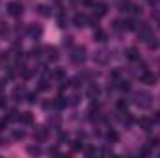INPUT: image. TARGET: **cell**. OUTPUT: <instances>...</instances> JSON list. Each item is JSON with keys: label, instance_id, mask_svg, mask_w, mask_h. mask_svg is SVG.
I'll return each instance as SVG.
<instances>
[{"label": "cell", "instance_id": "f546056e", "mask_svg": "<svg viewBox=\"0 0 160 158\" xmlns=\"http://www.w3.org/2000/svg\"><path fill=\"white\" fill-rule=\"evenodd\" d=\"M6 89V78H0V91Z\"/></svg>", "mask_w": 160, "mask_h": 158}, {"label": "cell", "instance_id": "3957f363", "mask_svg": "<svg viewBox=\"0 0 160 158\" xmlns=\"http://www.w3.org/2000/svg\"><path fill=\"white\" fill-rule=\"evenodd\" d=\"M8 13L11 17H19V15H22V6L19 2H9L8 4Z\"/></svg>", "mask_w": 160, "mask_h": 158}, {"label": "cell", "instance_id": "ac0fdd59", "mask_svg": "<svg viewBox=\"0 0 160 158\" xmlns=\"http://www.w3.org/2000/svg\"><path fill=\"white\" fill-rule=\"evenodd\" d=\"M22 95H24V89H22V87H15V91H13V99H15V101H21Z\"/></svg>", "mask_w": 160, "mask_h": 158}, {"label": "cell", "instance_id": "5bb4252c", "mask_svg": "<svg viewBox=\"0 0 160 158\" xmlns=\"http://www.w3.org/2000/svg\"><path fill=\"white\" fill-rule=\"evenodd\" d=\"M106 138H108V141H112V143H118V141H119V134H118L116 130H108Z\"/></svg>", "mask_w": 160, "mask_h": 158}, {"label": "cell", "instance_id": "d4e9b609", "mask_svg": "<svg viewBox=\"0 0 160 158\" xmlns=\"http://www.w3.org/2000/svg\"><path fill=\"white\" fill-rule=\"evenodd\" d=\"M119 89H123V91H128V89H130V84H128V82H119Z\"/></svg>", "mask_w": 160, "mask_h": 158}, {"label": "cell", "instance_id": "9a60e30c", "mask_svg": "<svg viewBox=\"0 0 160 158\" xmlns=\"http://www.w3.org/2000/svg\"><path fill=\"white\" fill-rule=\"evenodd\" d=\"M21 121H22L24 125H32V123H34V117H32L30 112H24V114H21Z\"/></svg>", "mask_w": 160, "mask_h": 158}, {"label": "cell", "instance_id": "cb8c5ba5", "mask_svg": "<svg viewBox=\"0 0 160 158\" xmlns=\"http://www.w3.org/2000/svg\"><path fill=\"white\" fill-rule=\"evenodd\" d=\"M118 108H119L121 112H125V110H127V101H123V99L118 101Z\"/></svg>", "mask_w": 160, "mask_h": 158}, {"label": "cell", "instance_id": "9c48e42d", "mask_svg": "<svg viewBox=\"0 0 160 158\" xmlns=\"http://www.w3.org/2000/svg\"><path fill=\"white\" fill-rule=\"evenodd\" d=\"M65 104H67V102H65V99H63V97H56V99L52 101V106H54L56 110H62V108H65Z\"/></svg>", "mask_w": 160, "mask_h": 158}, {"label": "cell", "instance_id": "6da1fadb", "mask_svg": "<svg viewBox=\"0 0 160 158\" xmlns=\"http://www.w3.org/2000/svg\"><path fill=\"white\" fill-rule=\"evenodd\" d=\"M86 60H88L86 48H84V47H75V48H73V52H71V62H73L75 65H82Z\"/></svg>", "mask_w": 160, "mask_h": 158}, {"label": "cell", "instance_id": "ffe728a7", "mask_svg": "<svg viewBox=\"0 0 160 158\" xmlns=\"http://www.w3.org/2000/svg\"><path fill=\"white\" fill-rule=\"evenodd\" d=\"M28 32H30L32 36H41V32H43V30H41V26H34V24H32Z\"/></svg>", "mask_w": 160, "mask_h": 158}, {"label": "cell", "instance_id": "44dd1931", "mask_svg": "<svg viewBox=\"0 0 160 158\" xmlns=\"http://www.w3.org/2000/svg\"><path fill=\"white\" fill-rule=\"evenodd\" d=\"M32 77H34V71H30V69L22 67V78H24V80H28V78H32Z\"/></svg>", "mask_w": 160, "mask_h": 158}, {"label": "cell", "instance_id": "5b68a950", "mask_svg": "<svg viewBox=\"0 0 160 158\" xmlns=\"http://www.w3.org/2000/svg\"><path fill=\"white\" fill-rule=\"evenodd\" d=\"M73 22H75V26H78V28H84V26L89 22V19H88L84 13H77V15L73 17Z\"/></svg>", "mask_w": 160, "mask_h": 158}, {"label": "cell", "instance_id": "603a6c76", "mask_svg": "<svg viewBox=\"0 0 160 158\" xmlns=\"http://www.w3.org/2000/svg\"><path fill=\"white\" fill-rule=\"evenodd\" d=\"M26 101H28L30 104H34V102L38 101V93H28V97H26Z\"/></svg>", "mask_w": 160, "mask_h": 158}, {"label": "cell", "instance_id": "836d02e7", "mask_svg": "<svg viewBox=\"0 0 160 158\" xmlns=\"http://www.w3.org/2000/svg\"><path fill=\"white\" fill-rule=\"evenodd\" d=\"M147 2H151V4H155V2H158V0H147Z\"/></svg>", "mask_w": 160, "mask_h": 158}, {"label": "cell", "instance_id": "1f68e13d", "mask_svg": "<svg viewBox=\"0 0 160 158\" xmlns=\"http://www.w3.org/2000/svg\"><path fill=\"white\" fill-rule=\"evenodd\" d=\"M153 121H155V123H160V112H157V114H155V117H153Z\"/></svg>", "mask_w": 160, "mask_h": 158}, {"label": "cell", "instance_id": "4dcf8cb0", "mask_svg": "<svg viewBox=\"0 0 160 158\" xmlns=\"http://www.w3.org/2000/svg\"><path fill=\"white\" fill-rule=\"evenodd\" d=\"M95 153H97V151H95V149H88V151H86V155H88V156H93V155H95Z\"/></svg>", "mask_w": 160, "mask_h": 158}, {"label": "cell", "instance_id": "484cf974", "mask_svg": "<svg viewBox=\"0 0 160 158\" xmlns=\"http://www.w3.org/2000/svg\"><path fill=\"white\" fill-rule=\"evenodd\" d=\"M39 89H41V91L48 89V82H47V80H39Z\"/></svg>", "mask_w": 160, "mask_h": 158}, {"label": "cell", "instance_id": "d6a6232c", "mask_svg": "<svg viewBox=\"0 0 160 158\" xmlns=\"http://www.w3.org/2000/svg\"><path fill=\"white\" fill-rule=\"evenodd\" d=\"M71 39H73V37H65V39H63V45H71Z\"/></svg>", "mask_w": 160, "mask_h": 158}, {"label": "cell", "instance_id": "f1b7e54d", "mask_svg": "<svg viewBox=\"0 0 160 158\" xmlns=\"http://www.w3.org/2000/svg\"><path fill=\"white\" fill-rule=\"evenodd\" d=\"M8 125V119L4 117V119H0V130H4V126Z\"/></svg>", "mask_w": 160, "mask_h": 158}, {"label": "cell", "instance_id": "7402d4cb", "mask_svg": "<svg viewBox=\"0 0 160 158\" xmlns=\"http://www.w3.org/2000/svg\"><path fill=\"white\" fill-rule=\"evenodd\" d=\"M24 136H26L24 130H13V138H15V140H22Z\"/></svg>", "mask_w": 160, "mask_h": 158}, {"label": "cell", "instance_id": "83f0119b", "mask_svg": "<svg viewBox=\"0 0 160 158\" xmlns=\"http://www.w3.org/2000/svg\"><path fill=\"white\" fill-rule=\"evenodd\" d=\"M80 149H82V141H75V143H73V151H80Z\"/></svg>", "mask_w": 160, "mask_h": 158}, {"label": "cell", "instance_id": "d6986e66", "mask_svg": "<svg viewBox=\"0 0 160 158\" xmlns=\"http://www.w3.org/2000/svg\"><path fill=\"white\" fill-rule=\"evenodd\" d=\"M88 95H89V99H95V97L99 95V87H97V86H91L89 91H88Z\"/></svg>", "mask_w": 160, "mask_h": 158}, {"label": "cell", "instance_id": "30bf717a", "mask_svg": "<svg viewBox=\"0 0 160 158\" xmlns=\"http://www.w3.org/2000/svg\"><path fill=\"white\" fill-rule=\"evenodd\" d=\"M50 78H54V80H63V78H65V71H63V69H54V71L50 73Z\"/></svg>", "mask_w": 160, "mask_h": 158}, {"label": "cell", "instance_id": "4316f807", "mask_svg": "<svg viewBox=\"0 0 160 158\" xmlns=\"http://www.w3.org/2000/svg\"><path fill=\"white\" fill-rule=\"evenodd\" d=\"M28 153L30 155H39V147H28Z\"/></svg>", "mask_w": 160, "mask_h": 158}, {"label": "cell", "instance_id": "8fae6325", "mask_svg": "<svg viewBox=\"0 0 160 158\" xmlns=\"http://www.w3.org/2000/svg\"><path fill=\"white\" fill-rule=\"evenodd\" d=\"M93 37H95V41L102 43V41H106V32H104V30H101V28H97V30H95V34H93Z\"/></svg>", "mask_w": 160, "mask_h": 158}, {"label": "cell", "instance_id": "52a82bcc", "mask_svg": "<svg viewBox=\"0 0 160 158\" xmlns=\"http://www.w3.org/2000/svg\"><path fill=\"white\" fill-rule=\"evenodd\" d=\"M95 7V19H99V17H102V15H106V6L104 4H97V6H93Z\"/></svg>", "mask_w": 160, "mask_h": 158}, {"label": "cell", "instance_id": "2e32d148", "mask_svg": "<svg viewBox=\"0 0 160 158\" xmlns=\"http://www.w3.org/2000/svg\"><path fill=\"white\" fill-rule=\"evenodd\" d=\"M38 11H39V15H43V17H48V15H50V9H48V6H45V4H39V6H38Z\"/></svg>", "mask_w": 160, "mask_h": 158}, {"label": "cell", "instance_id": "4fadbf2b", "mask_svg": "<svg viewBox=\"0 0 160 158\" xmlns=\"http://www.w3.org/2000/svg\"><path fill=\"white\" fill-rule=\"evenodd\" d=\"M138 123H140V126H142L143 130H151V125H153V121H151V119H147V117H142L140 121H138Z\"/></svg>", "mask_w": 160, "mask_h": 158}, {"label": "cell", "instance_id": "e0dca14e", "mask_svg": "<svg viewBox=\"0 0 160 158\" xmlns=\"http://www.w3.org/2000/svg\"><path fill=\"white\" fill-rule=\"evenodd\" d=\"M6 119H8V121H21V114H19L17 110H11L9 116H8Z\"/></svg>", "mask_w": 160, "mask_h": 158}, {"label": "cell", "instance_id": "ba28073f", "mask_svg": "<svg viewBox=\"0 0 160 158\" xmlns=\"http://www.w3.org/2000/svg\"><path fill=\"white\" fill-rule=\"evenodd\" d=\"M125 54H127V58H128V60H132V62L140 58V54H138V48H134V47L127 48V50H125Z\"/></svg>", "mask_w": 160, "mask_h": 158}, {"label": "cell", "instance_id": "7a4b0ae2", "mask_svg": "<svg viewBox=\"0 0 160 158\" xmlns=\"http://www.w3.org/2000/svg\"><path fill=\"white\" fill-rule=\"evenodd\" d=\"M140 108H149L151 106V95L149 93H145V91H140V93H136V101H134Z\"/></svg>", "mask_w": 160, "mask_h": 158}, {"label": "cell", "instance_id": "8992f818", "mask_svg": "<svg viewBox=\"0 0 160 158\" xmlns=\"http://www.w3.org/2000/svg\"><path fill=\"white\" fill-rule=\"evenodd\" d=\"M142 82L143 84H147V86H153V84H157V75H153V73H149V71H145L143 75H142Z\"/></svg>", "mask_w": 160, "mask_h": 158}, {"label": "cell", "instance_id": "277c9868", "mask_svg": "<svg viewBox=\"0 0 160 158\" xmlns=\"http://www.w3.org/2000/svg\"><path fill=\"white\" fill-rule=\"evenodd\" d=\"M45 54H47V60H48V62H58V58H60L56 47H47V48H45Z\"/></svg>", "mask_w": 160, "mask_h": 158}, {"label": "cell", "instance_id": "7c38bea8", "mask_svg": "<svg viewBox=\"0 0 160 158\" xmlns=\"http://www.w3.org/2000/svg\"><path fill=\"white\" fill-rule=\"evenodd\" d=\"M36 138L41 140V141L47 138V128H45V126H36Z\"/></svg>", "mask_w": 160, "mask_h": 158}]
</instances>
